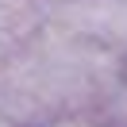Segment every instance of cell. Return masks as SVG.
Here are the masks:
<instances>
[{
  "label": "cell",
  "mask_w": 127,
  "mask_h": 127,
  "mask_svg": "<svg viewBox=\"0 0 127 127\" xmlns=\"http://www.w3.org/2000/svg\"><path fill=\"white\" fill-rule=\"evenodd\" d=\"M69 127H85V123H69Z\"/></svg>",
  "instance_id": "cell-1"
}]
</instances>
